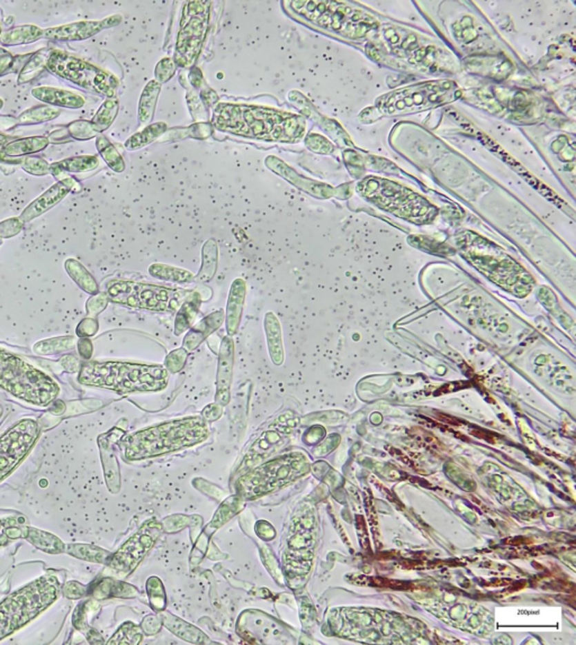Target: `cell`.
Returning <instances> with one entry per match:
<instances>
[{
  "label": "cell",
  "mask_w": 576,
  "mask_h": 645,
  "mask_svg": "<svg viewBox=\"0 0 576 645\" xmlns=\"http://www.w3.org/2000/svg\"><path fill=\"white\" fill-rule=\"evenodd\" d=\"M215 121L217 127L224 131L281 142L297 140L305 127L304 121L296 115L226 105L217 108Z\"/></svg>",
  "instance_id": "cell-1"
},
{
  "label": "cell",
  "mask_w": 576,
  "mask_h": 645,
  "mask_svg": "<svg viewBox=\"0 0 576 645\" xmlns=\"http://www.w3.org/2000/svg\"><path fill=\"white\" fill-rule=\"evenodd\" d=\"M168 372L161 365L126 362H90L80 369L79 382L117 393L157 391L167 386Z\"/></svg>",
  "instance_id": "cell-2"
},
{
  "label": "cell",
  "mask_w": 576,
  "mask_h": 645,
  "mask_svg": "<svg viewBox=\"0 0 576 645\" xmlns=\"http://www.w3.org/2000/svg\"><path fill=\"white\" fill-rule=\"evenodd\" d=\"M0 389L37 407L52 404L60 393L54 379L3 349H0Z\"/></svg>",
  "instance_id": "cell-3"
},
{
  "label": "cell",
  "mask_w": 576,
  "mask_h": 645,
  "mask_svg": "<svg viewBox=\"0 0 576 645\" xmlns=\"http://www.w3.org/2000/svg\"><path fill=\"white\" fill-rule=\"evenodd\" d=\"M208 436V429L199 418L175 420L135 433L124 443L126 457L130 459L155 457L160 454L190 447Z\"/></svg>",
  "instance_id": "cell-4"
},
{
  "label": "cell",
  "mask_w": 576,
  "mask_h": 645,
  "mask_svg": "<svg viewBox=\"0 0 576 645\" xmlns=\"http://www.w3.org/2000/svg\"><path fill=\"white\" fill-rule=\"evenodd\" d=\"M61 584L53 575H43L12 593L0 603V639L19 630L58 598Z\"/></svg>",
  "instance_id": "cell-5"
},
{
  "label": "cell",
  "mask_w": 576,
  "mask_h": 645,
  "mask_svg": "<svg viewBox=\"0 0 576 645\" xmlns=\"http://www.w3.org/2000/svg\"><path fill=\"white\" fill-rule=\"evenodd\" d=\"M190 290L172 289L143 283L116 281L108 287V298L116 304L151 311H176L183 300L192 296Z\"/></svg>",
  "instance_id": "cell-6"
},
{
  "label": "cell",
  "mask_w": 576,
  "mask_h": 645,
  "mask_svg": "<svg viewBox=\"0 0 576 645\" xmlns=\"http://www.w3.org/2000/svg\"><path fill=\"white\" fill-rule=\"evenodd\" d=\"M46 70L80 88L106 97H113L119 87V81L110 73L63 51L50 52Z\"/></svg>",
  "instance_id": "cell-7"
},
{
  "label": "cell",
  "mask_w": 576,
  "mask_h": 645,
  "mask_svg": "<svg viewBox=\"0 0 576 645\" xmlns=\"http://www.w3.org/2000/svg\"><path fill=\"white\" fill-rule=\"evenodd\" d=\"M306 472L302 454L279 457L257 468L241 480V489L248 498L260 496L292 482Z\"/></svg>",
  "instance_id": "cell-8"
},
{
  "label": "cell",
  "mask_w": 576,
  "mask_h": 645,
  "mask_svg": "<svg viewBox=\"0 0 576 645\" xmlns=\"http://www.w3.org/2000/svg\"><path fill=\"white\" fill-rule=\"evenodd\" d=\"M40 434L37 420H21L0 438V479L6 477L31 450Z\"/></svg>",
  "instance_id": "cell-9"
},
{
  "label": "cell",
  "mask_w": 576,
  "mask_h": 645,
  "mask_svg": "<svg viewBox=\"0 0 576 645\" xmlns=\"http://www.w3.org/2000/svg\"><path fill=\"white\" fill-rule=\"evenodd\" d=\"M206 3H188L189 7L183 12L177 41V59L181 65L192 64L199 55L208 28V14L204 7Z\"/></svg>",
  "instance_id": "cell-10"
},
{
  "label": "cell",
  "mask_w": 576,
  "mask_h": 645,
  "mask_svg": "<svg viewBox=\"0 0 576 645\" xmlns=\"http://www.w3.org/2000/svg\"><path fill=\"white\" fill-rule=\"evenodd\" d=\"M121 21L119 16H110L101 21H77L72 24L62 25L58 28L43 30V39L52 41H83L94 37L104 28H112Z\"/></svg>",
  "instance_id": "cell-11"
},
{
  "label": "cell",
  "mask_w": 576,
  "mask_h": 645,
  "mask_svg": "<svg viewBox=\"0 0 576 645\" xmlns=\"http://www.w3.org/2000/svg\"><path fill=\"white\" fill-rule=\"evenodd\" d=\"M79 188V185L77 183L75 178L66 177L64 180H60L59 183L53 185L51 188L48 189L43 195L35 199L26 209L21 213V221L23 223L31 222L32 219L41 216L42 214L51 209L53 206L59 204L69 192H72V189Z\"/></svg>",
  "instance_id": "cell-12"
},
{
  "label": "cell",
  "mask_w": 576,
  "mask_h": 645,
  "mask_svg": "<svg viewBox=\"0 0 576 645\" xmlns=\"http://www.w3.org/2000/svg\"><path fill=\"white\" fill-rule=\"evenodd\" d=\"M32 96L37 101H43L48 105L55 107H64L70 110H79L85 105L83 96L76 92L64 90V89L53 88V87H39L32 90Z\"/></svg>",
  "instance_id": "cell-13"
},
{
  "label": "cell",
  "mask_w": 576,
  "mask_h": 645,
  "mask_svg": "<svg viewBox=\"0 0 576 645\" xmlns=\"http://www.w3.org/2000/svg\"><path fill=\"white\" fill-rule=\"evenodd\" d=\"M50 141L46 136H33L19 139V140L10 141L3 147V156H24L34 154V153L41 152L49 145Z\"/></svg>",
  "instance_id": "cell-14"
},
{
  "label": "cell",
  "mask_w": 576,
  "mask_h": 645,
  "mask_svg": "<svg viewBox=\"0 0 576 645\" xmlns=\"http://www.w3.org/2000/svg\"><path fill=\"white\" fill-rule=\"evenodd\" d=\"M41 39H43V30L35 25H21L0 35V42L8 46L28 44Z\"/></svg>",
  "instance_id": "cell-15"
},
{
  "label": "cell",
  "mask_w": 576,
  "mask_h": 645,
  "mask_svg": "<svg viewBox=\"0 0 576 645\" xmlns=\"http://www.w3.org/2000/svg\"><path fill=\"white\" fill-rule=\"evenodd\" d=\"M244 291L246 289H244V281L241 279L235 280L232 286L229 303H228V331L230 334H235L238 329L242 306H244Z\"/></svg>",
  "instance_id": "cell-16"
},
{
  "label": "cell",
  "mask_w": 576,
  "mask_h": 645,
  "mask_svg": "<svg viewBox=\"0 0 576 645\" xmlns=\"http://www.w3.org/2000/svg\"><path fill=\"white\" fill-rule=\"evenodd\" d=\"M232 367H233V343L231 338H226L221 345L219 372H217V388L223 393L228 390L231 384Z\"/></svg>",
  "instance_id": "cell-17"
},
{
  "label": "cell",
  "mask_w": 576,
  "mask_h": 645,
  "mask_svg": "<svg viewBox=\"0 0 576 645\" xmlns=\"http://www.w3.org/2000/svg\"><path fill=\"white\" fill-rule=\"evenodd\" d=\"M25 539L31 542L34 546L48 553L58 554L66 551V545L61 540L44 531L28 527Z\"/></svg>",
  "instance_id": "cell-18"
},
{
  "label": "cell",
  "mask_w": 576,
  "mask_h": 645,
  "mask_svg": "<svg viewBox=\"0 0 576 645\" xmlns=\"http://www.w3.org/2000/svg\"><path fill=\"white\" fill-rule=\"evenodd\" d=\"M160 92V83L157 80H152L144 88L140 101H139V121L141 124H148L151 122L155 110H156L157 101Z\"/></svg>",
  "instance_id": "cell-19"
},
{
  "label": "cell",
  "mask_w": 576,
  "mask_h": 645,
  "mask_svg": "<svg viewBox=\"0 0 576 645\" xmlns=\"http://www.w3.org/2000/svg\"><path fill=\"white\" fill-rule=\"evenodd\" d=\"M99 165V158L94 156H75L50 165V171L61 172H87L95 170Z\"/></svg>",
  "instance_id": "cell-20"
},
{
  "label": "cell",
  "mask_w": 576,
  "mask_h": 645,
  "mask_svg": "<svg viewBox=\"0 0 576 645\" xmlns=\"http://www.w3.org/2000/svg\"><path fill=\"white\" fill-rule=\"evenodd\" d=\"M50 52L46 49L41 50L39 52L31 55V60L25 64L19 76V83H30L40 76L41 73L46 69V62L49 59Z\"/></svg>",
  "instance_id": "cell-21"
},
{
  "label": "cell",
  "mask_w": 576,
  "mask_h": 645,
  "mask_svg": "<svg viewBox=\"0 0 576 645\" xmlns=\"http://www.w3.org/2000/svg\"><path fill=\"white\" fill-rule=\"evenodd\" d=\"M117 112H119V101L114 98L106 99L90 122L95 131L97 133L106 131L114 122Z\"/></svg>",
  "instance_id": "cell-22"
},
{
  "label": "cell",
  "mask_w": 576,
  "mask_h": 645,
  "mask_svg": "<svg viewBox=\"0 0 576 645\" xmlns=\"http://www.w3.org/2000/svg\"><path fill=\"white\" fill-rule=\"evenodd\" d=\"M60 114H61V110L53 108V107H33L31 110H25L24 113L19 116L17 123L21 125L41 124V123L49 122L57 119Z\"/></svg>",
  "instance_id": "cell-23"
},
{
  "label": "cell",
  "mask_w": 576,
  "mask_h": 645,
  "mask_svg": "<svg viewBox=\"0 0 576 645\" xmlns=\"http://www.w3.org/2000/svg\"><path fill=\"white\" fill-rule=\"evenodd\" d=\"M24 518H14L0 520V546L6 545L12 540L23 538L25 539L28 526H23Z\"/></svg>",
  "instance_id": "cell-24"
},
{
  "label": "cell",
  "mask_w": 576,
  "mask_h": 645,
  "mask_svg": "<svg viewBox=\"0 0 576 645\" xmlns=\"http://www.w3.org/2000/svg\"><path fill=\"white\" fill-rule=\"evenodd\" d=\"M96 145H97L101 156H103L105 162L112 170L115 171V172L124 171L126 165H124L122 156L117 152V150L114 147L113 144L110 143V141L99 135L97 137V141H96Z\"/></svg>",
  "instance_id": "cell-25"
},
{
  "label": "cell",
  "mask_w": 576,
  "mask_h": 645,
  "mask_svg": "<svg viewBox=\"0 0 576 645\" xmlns=\"http://www.w3.org/2000/svg\"><path fill=\"white\" fill-rule=\"evenodd\" d=\"M201 256H203V265H201V270L197 278L201 281H208L213 278L217 271V244L213 240H210L208 243L205 244Z\"/></svg>",
  "instance_id": "cell-26"
},
{
  "label": "cell",
  "mask_w": 576,
  "mask_h": 645,
  "mask_svg": "<svg viewBox=\"0 0 576 645\" xmlns=\"http://www.w3.org/2000/svg\"><path fill=\"white\" fill-rule=\"evenodd\" d=\"M166 128H167V126L163 123L153 124L149 127L144 128L141 133L133 135L126 141V149L137 150L143 147L144 145H147V144L151 143V142L156 140L159 135H161L166 131Z\"/></svg>",
  "instance_id": "cell-27"
},
{
  "label": "cell",
  "mask_w": 576,
  "mask_h": 645,
  "mask_svg": "<svg viewBox=\"0 0 576 645\" xmlns=\"http://www.w3.org/2000/svg\"><path fill=\"white\" fill-rule=\"evenodd\" d=\"M66 551L72 557L83 559V560L94 561V562H104L108 557V553L101 549L86 544H69Z\"/></svg>",
  "instance_id": "cell-28"
},
{
  "label": "cell",
  "mask_w": 576,
  "mask_h": 645,
  "mask_svg": "<svg viewBox=\"0 0 576 645\" xmlns=\"http://www.w3.org/2000/svg\"><path fill=\"white\" fill-rule=\"evenodd\" d=\"M158 265V268L160 269H157V274H153V276L160 277V279L180 281V283H188V281L194 280V277H192V274H189L188 271L180 270V269L178 268H171V267H166V265Z\"/></svg>",
  "instance_id": "cell-29"
},
{
  "label": "cell",
  "mask_w": 576,
  "mask_h": 645,
  "mask_svg": "<svg viewBox=\"0 0 576 645\" xmlns=\"http://www.w3.org/2000/svg\"><path fill=\"white\" fill-rule=\"evenodd\" d=\"M68 130L71 136L75 137L76 140H89L97 134V132L92 128L90 122H85V121H77L72 123Z\"/></svg>",
  "instance_id": "cell-30"
},
{
  "label": "cell",
  "mask_w": 576,
  "mask_h": 645,
  "mask_svg": "<svg viewBox=\"0 0 576 645\" xmlns=\"http://www.w3.org/2000/svg\"><path fill=\"white\" fill-rule=\"evenodd\" d=\"M21 167L28 174L34 176H46L50 174V165L41 158H26L21 162Z\"/></svg>",
  "instance_id": "cell-31"
},
{
  "label": "cell",
  "mask_w": 576,
  "mask_h": 645,
  "mask_svg": "<svg viewBox=\"0 0 576 645\" xmlns=\"http://www.w3.org/2000/svg\"><path fill=\"white\" fill-rule=\"evenodd\" d=\"M175 69H176V65L171 59L167 58L161 60L156 68L157 81L163 83L170 79L171 76H174Z\"/></svg>",
  "instance_id": "cell-32"
},
{
  "label": "cell",
  "mask_w": 576,
  "mask_h": 645,
  "mask_svg": "<svg viewBox=\"0 0 576 645\" xmlns=\"http://www.w3.org/2000/svg\"><path fill=\"white\" fill-rule=\"evenodd\" d=\"M83 586L76 582H71L64 587V595L69 598H79L83 595Z\"/></svg>",
  "instance_id": "cell-33"
},
{
  "label": "cell",
  "mask_w": 576,
  "mask_h": 645,
  "mask_svg": "<svg viewBox=\"0 0 576 645\" xmlns=\"http://www.w3.org/2000/svg\"><path fill=\"white\" fill-rule=\"evenodd\" d=\"M14 64V59L10 53L0 50V74L10 69V65Z\"/></svg>",
  "instance_id": "cell-34"
},
{
  "label": "cell",
  "mask_w": 576,
  "mask_h": 645,
  "mask_svg": "<svg viewBox=\"0 0 576 645\" xmlns=\"http://www.w3.org/2000/svg\"><path fill=\"white\" fill-rule=\"evenodd\" d=\"M10 141H12L10 137L0 134V160H1V161H5V160H3V158H5L3 153V147H5L7 144L10 143Z\"/></svg>",
  "instance_id": "cell-35"
},
{
  "label": "cell",
  "mask_w": 576,
  "mask_h": 645,
  "mask_svg": "<svg viewBox=\"0 0 576 645\" xmlns=\"http://www.w3.org/2000/svg\"><path fill=\"white\" fill-rule=\"evenodd\" d=\"M1 415H3V407L0 405V418H1Z\"/></svg>",
  "instance_id": "cell-36"
},
{
  "label": "cell",
  "mask_w": 576,
  "mask_h": 645,
  "mask_svg": "<svg viewBox=\"0 0 576 645\" xmlns=\"http://www.w3.org/2000/svg\"><path fill=\"white\" fill-rule=\"evenodd\" d=\"M0 35H1V28H0Z\"/></svg>",
  "instance_id": "cell-37"
}]
</instances>
